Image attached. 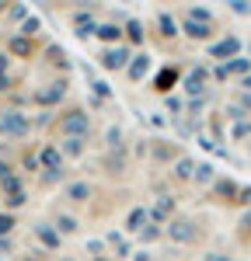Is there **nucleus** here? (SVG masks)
I'll return each instance as SVG.
<instances>
[{"label": "nucleus", "mask_w": 251, "mask_h": 261, "mask_svg": "<svg viewBox=\"0 0 251 261\" xmlns=\"http://www.w3.org/2000/svg\"><path fill=\"white\" fill-rule=\"evenodd\" d=\"M28 115H21L18 108H4L0 112V133L4 136H11V140H21V136H28Z\"/></svg>", "instance_id": "obj_1"}, {"label": "nucleus", "mask_w": 251, "mask_h": 261, "mask_svg": "<svg viewBox=\"0 0 251 261\" xmlns=\"http://www.w3.org/2000/svg\"><path fill=\"white\" fill-rule=\"evenodd\" d=\"M87 129H91V115L87 112H81V108H73V112H66L60 119V133L63 136H87Z\"/></svg>", "instance_id": "obj_2"}, {"label": "nucleus", "mask_w": 251, "mask_h": 261, "mask_svg": "<svg viewBox=\"0 0 251 261\" xmlns=\"http://www.w3.org/2000/svg\"><path fill=\"white\" fill-rule=\"evenodd\" d=\"M164 233L171 237V241H178V244H192L195 237H199V226L192 220H171L164 226Z\"/></svg>", "instance_id": "obj_3"}, {"label": "nucleus", "mask_w": 251, "mask_h": 261, "mask_svg": "<svg viewBox=\"0 0 251 261\" xmlns=\"http://www.w3.org/2000/svg\"><path fill=\"white\" fill-rule=\"evenodd\" d=\"M129 66V49L126 45H108L102 53V70H126Z\"/></svg>", "instance_id": "obj_4"}, {"label": "nucleus", "mask_w": 251, "mask_h": 261, "mask_svg": "<svg viewBox=\"0 0 251 261\" xmlns=\"http://www.w3.org/2000/svg\"><path fill=\"white\" fill-rule=\"evenodd\" d=\"M63 94H66V84H63V81H56V84H45L42 91H35V94H32V101L45 108V105H60V101H63Z\"/></svg>", "instance_id": "obj_5"}, {"label": "nucleus", "mask_w": 251, "mask_h": 261, "mask_svg": "<svg viewBox=\"0 0 251 261\" xmlns=\"http://www.w3.org/2000/svg\"><path fill=\"white\" fill-rule=\"evenodd\" d=\"M237 53H241V39H234V35H227L223 42H216V45L209 49V56H213V60H234Z\"/></svg>", "instance_id": "obj_6"}, {"label": "nucleus", "mask_w": 251, "mask_h": 261, "mask_svg": "<svg viewBox=\"0 0 251 261\" xmlns=\"http://www.w3.org/2000/svg\"><path fill=\"white\" fill-rule=\"evenodd\" d=\"M39 164L49 171V174H53V178H56V174H63V153L56 150V146H45V150H42V157H39Z\"/></svg>", "instance_id": "obj_7"}, {"label": "nucleus", "mask_w": 251, "mask_h": 261, "mask_svg": "<svg viewBox=\"0 0 251 261\" xmlns=\"http://www.w3.org/2000/svg\"><path fill=\"white\" fill-rule=\"evenodd\" d=\"M35 237H39V244L45 251H56V247H60V233H56L49 223H39V226H35Z\"/></svg>", "instance_id": "obj_8"}, {"label": "nucleus", "mask_w": 251, "mask_h": 261, "mask_svg": "<svg viewBox=\"0 0 251 261\" xmlns=\"http://www.w3.org/2000/svg\"><path fill=\"white\" fill-rule=\"evenodd\" d=\"M63 199H70V202H87V199H91V185H87V181H73V185H66Z\"/></svg>", "instance_id": "obj_9"}, {"label": "nucleus", "mask_w": 251, "mask_h": 261, "mask_svg": "<svg viewBox=\"0 0 251 261\" xmlns=\"http://www.w3.org/2000/svg\"><path fill=\"white\" fill-rule=\"evenodd\" d=\"M129 77H133V81H143L146 73H150V56H146V53H140V56H129Z\"/></svg>", "instance_id": "obj_10"}, {"label": "nucleus", "mask_w": 251, "mask_h": 261, "mask_svg": "<svg viewBox=\"0 0 251 261\" xmlns=\"http://www.w3.org/2000/svg\"><path fill=\"white\" fill-rule=\"evenodd\" d=\"M146 223H150V216H146V209L143 205H136L133 213H129V220H126V230H133V233H140Z\"/></svg>", "instance_id": "obj_11"}, {"label": "nucleus", "mask_w": 251, "mask_h": 261, "mask_svg": "<svg viewBox=\"0 0 251 261\" xmlns=\"http://www.w3.org/2000/svg\"><path fill=\"white\" fill-rule=\"evenodd\" d=\"M174 84H178V70H174V66H164V70L157 73V91H161V94H167Z\"/></svg>", "instance_id": "obj_12"}, {"label": "nucleus", "mask_w": 251, "mask_h": 261, "mask_svg": "<svg viewBox=\"0 0 251 261\" xmlns=\"http://www.w3.org/2000/svg\"><path fill=\"white\" fill-rule=\"evenodd\" d=\"M171 209H174V199H161L154 209H146V216L154 223H167V213H171Z\"/></svg>", "instance_id": "obj_13"}, {"label": "nucleus", "mask_w": 251, "mask_h": 261, "mask_svg": "<svg viewBox=\"0 0 251 261\" xmlns=\"http://www.w3.org/2000/svg\"><path fill=\"white\" fill-rule=\"evenodd\" d=\"M209 24H203V21H192V18H185V35L188 39H209Z\"/></svg>", "instance_id": "obj_14"}, {"label": "nucleus", "mask_w": 251, "mask_h": 261, "mask_svg": "<svg viewBox=\"0 0 251 261\" xmlns=\"http://www.w3.org/2000/svg\"><path fill=\"white\" fill-rule=\"evenodd\" d=\"M203 81H206V70L199 66V70H192V73L185 77V91L188 94H199V91H203Z\"/></svg>", "instance_id": "obj_15"}, {"label": "nucleus", "mask_w": 251, "mask_h": 261, "mask_svg": "<svg viewBox=\"0 0 251 261\" xmlns=\"http://www.w3.org/2000/svg\"><path fill=\"white\" fill-rule=\"evenodd\" d=\"M94 35H98L102 42H108V45H112V42L119 45V39H122V32H119L115 24H98V28H94Z\"/></svg>", "instance_id": "obj_16"}, {"label": "nucleus", "mask_w": 251, "mask_h": 261, "mask_svg": "<svg viewBox=\"0 0 251 261\" xmlns=\"http://www.w3.org/2000/svg\"><path fill=\"white\" fill-rule=\"evenodd\" d=\"M60 153H63V157H81V153H84V140H81V136H66Z\"/></svg>", "instance_id": "obj_17"}, {"label": "nucleus", "mask_w": 251, "mask_h": 261, "mask_svg": "<svg viewBox=\"0 0 251 261\" xmlns=\"http://www.w3.org/2000/svg\"><path fill=\"white\" fill-rule=\"evenodd\" d=\"M251 70V60H244V56H234V60L223 63V73H248Z\"/></svg>", "instance_id": "obj_18"}, {"label": "nucleus", "mask_w": 251, "mask_h": 261, "mask_svg": "<svg viewBox=\"0 0 251 261\" xmlns=\"http://www.w3.org/2000/svg\"><path fill=\"white\" fill-rule=\"evenodd\" d=\"M53 230H56V233H77V220H73V216H60V220H56V226H53Z\"/></svg>", "instance_id": "obj_19"}, {"label": "nucleus", "mask_w": 251, "mask_h": 261, "mask_svg": "<svg viewBox=\"0 0 251 261\" xmlns=\"http://www.w3.org/2000/svg\"><path fill=\"white\" fill-rule=\"evenodd\" d=\"M157 24H161V35H164V39H174V35H178V24L167 18V14H161V18H157Z\"/></svg>", "instance_id": "obj_20"}, {"label": "nucleus", "mask_w": 251, "mask_h": 261, "mask_svg": "<svg viewBox=\"0 0 251 261\" xmlns=\"http://www.w3.org/2000/svg\"><path fill=\"white\" fill-rule=\"evenodd\" d=\"M192 171H195V161H188V157L174 164V178H192Z\"/></svg>", "instance_id": "obj_21"}, {"label": "nucleus", "mask_w": 251, "mask_h": 261, "mask_svg": "<svg viewBox=\"0 0 251 261\" xmlns=\"http://www.w3.org/2000/svg\"><path fill=\"white\" fill-rule=\"evenodd\" d=\"M192 178L199 181V185H206V181H213V167H209V164H195V171H192Z\"/></svg>", "instance_id": "obj_22"}, {"label": "nucleus", "mask_w": 251, "mask_h": 261, "mask_svg": "<svg viewBox=\"0 0 251 261\" xmlns=\"http://www.w3.org/2000/svg\"><path fill=\"white\" fill-rule=\"evenodd\" d=\"M216 195H220V199H234V195H237V185H234V181H216Z\"/></svg>", "instance_id": "obj_23"}, {"label": "nucleus", "mask_w": 251, "mask_h": 261, "mask_svg": "<svg viewBox=\"0 0 251 261\" xmlns=\"http://www.w3.org/2000/svg\"><path fill=\"white\" fill-rule=\"evenodd\" d=\"M230 136H234V140H244V136H251V119H241L234 129H230Z\"/></svg>", "instance_id": "obj_24"}, {"label": "nucleus", "mask_w": 251, "mask_h": 261, "mask_svg": "<svg viewBox=\"0 0 251 261\" xmlns=\"http://www.w3.org/2000/svg\"><path fill=\"white\" fill-rule=\"evenodd\" d=\"M161 233H164V230H161V226H157V223H146L143 230H140V237H143L146 244H150V241H157V237H161Z\"/></svg>", "instance_id": "obj_25"}, {"label": "nucleus", "mask_w": 251, "mask_h": 261, "mask_svg": "<svg viewBox=\"0 0 251 261\" xmlns=\"http://www.w3.org/2000/svg\"><path fill=\"white\" fill-rule=\"evenodd\" d=\"M11 53H18V56H28V53H32V42H28V39H11Z\"/></svg>", "instance_id": "obj_26"}, {"label": "nucleus", "mask_w": 251, "mask_h": 261, "mask_svg": "<svg viewBox=\"0 0 251 261\" xmlns=\"http://www.w3.org/2000/svg\"><path fill=\"white\" fill-rule=\"evenodd\" d=\"M11 87V77H7V53H0V91Z\"/></svg>", "instance_id": "obj_27"}, {"label": "nucleus", "mask_w": 251, "mask_h": 261, "mask_svg": "<svg viewBox=\"0 0 251 261\" xmlns=\"http://www.w3.org/2000/svg\"><path fill=\"white\" fill-rule=\"evenodd\" d=\"M126 32H129V39H133V42H143V24H140V21H129Z\"/></svg>", "instance_id": "obj_28"}, {"label": "nucleus", "mask_w": 251, "mask_h": 261, "mask_svg": "<svg viewBox=\"0 0 251 261\" xmlns=\"http://www.w3.org/2000/svg\"><path fill=\"white\" fill-rule=\"evenodd\" d=\"M35 32H39V18H24V24H21V35H24V39H32Z\"/></svg>", "instance_id": "obj_29"}, {"label": "nucleus", "mask_w": 251, "mask_h": 261, "mask_svg": "<svg viewBox=\"0 0 251 261\" xmlns=\"http://www.w3.org/2000/svg\"><path fill=\"white\" fill-rule=\"evenodd\" d=\"M0 185H4V192H7V195H14V192H21V181L14 178V174H7V178L0 181Z\"/></svg>", "instance_id": "obj_30"}, {"label": "nucleus", "mask_w": 251, "mask_h": 261, "mask_svg": "<svg viewBox=\"0 0 251 261\" xmlns=\"http://www.w3.org/2000/svg\"><path fill=\"white\" fill-rule=\"evenodd\" d=\"M230 11L234 14H251V0H230Z\"/></svg>", "instance_id": "obj_31"}, {"label": "nucleus", "mask_w": 251, "mask_h": 261, "mask_svg": "<svg viewBox=\"0 0 251 261\" xmlns=\"http://www.w3.org/2000/svg\"><path fill=\"white\" fill-rule=\"evenodd\" d=\"M11 230H14V216H4V213H0V241H4Z\"/></svg>", "instance_id": "obj_32"}, {"label": "nucleus", "mask_w": 251, "mask_h": 261, "mask_svg": "<svg viewBox=\"0 0 251 261\" xmlns=\"http://www.w3.org/2000/svg\"><path fill=\"white\" fill-rule=\"evenodd\" d=\"M21 202H24V192H14V195H7V205H11V209H18Z\"/></svg>", "instance_id": "obj_33"}, {"label": "nucleus", "mask_w": 251, "mask_h": 261, "mask_svg": "<svg viewBox=\"0 0 251 261\" xmlns=\"http://www.w3.org/2000/svg\"><path fill=\"white\" fill-rule=\"evenodd\" d=\"M119 140H122V133L119 129H108V146H119Z\"/></svg>", "instance_id": "obj_34"}, {"label": "nucleus", "mask_w": 251, "mask_h": 261, "mask_svg": "<svg viewBox=\"0 0 251 261\" xmlns=\"http://www.w3.org/2000/svg\"><path fill=\"white\" fill-rule=\"evenodd\" d=\"M167 112H182V101H178V98H171V94H167Z\"/></svg>", "instance_id": "obj_35"}, {"label": "nucleus", "mask_w": 251, "mask_h": 261, "mask_svg": "<svg viewBox=\"0 0 251 261\" xmlns=\"http://www.w3.org/2000/svg\"><path fill=\"white\" fill-rule=\"evenodd\" d=\"M94 94H102V98H108V84H102V81H94Z\"/></svg>", "instance_id": "obj_36"}, {"label": "nucleus", "mask_w": 251, "mask_h": 261, "mask_svg": "<svg viewBox=\"0 0 251 261\" xmlns=\"http://www.w3.org/2000/svg\"><path fill=\"white\" fill-rule=\"evenodd\" d=\"M237 195H241L237 202H251V188H237Z\"/></svg>", "instance_id": "obj_37"}, {"label": "nucleus", "mask_w": 251, "mask_h": 261, "mask_svg": "<svg viewBox=\"0 0 251 261\" xmlns=\"http://www.w3.org/2000/svg\"><path fill=\"white\" fill-rule=\"evenodd\" d=\"M7 174H11V167H7V164H0V181L7 178Z\"/></svg>", "instance_id": "obj_38"}, {"label": "nucleus", "mask_w": 251, "mask_h": 261, "mask_svg": "<svg viewBox=\"0 0 251 261\" xmlns=\"http://www.w3.org/2000/svg\"><path fill=\"white\" fill-rule=\"evenodd\" d=\"M241 226H248V230H251V213H248V216H244V223H241Z\"/></svg>", "instance_id": "obj_39"}, {"label": "nucleus", "mask_w": 251, "mask_h": 261, "mask_svg": "<svg viewBox=\"0 0 251 261\" xmlns=\"http://www.w3.org/2000/svg\"><path fill=\"white\" fill-rule=\"evenodd\" d=\"M244 87H248V91H251V73H244Z\"/></svg>", "instance_id": "obj_40"}, {"label": "nucleus", "mask_w": 251, "mask_h": 261, "mask_svg": "<svg viewBox=\"0 0 251 261\" xmlns=\"http://www.w3.org/2000/svg\"><path fill=\"white\" fill-rule=\"evenodd\" d=\"M209 261H230V258H220V254H213V258H209Z\"/></svg>", "instance_id": "obj_41"}, {"label": "nucleus", "mask_w": 251, "mask_h": 261, "mask_svg": "<svg viewBox=\"0 0 251 261\" xmlns=\"http://www.w3.org/2000/svg\"><path fill=\"white\" fill-rule=\"evenodd\" d=\"M21 261H39V258H21Z\"/></svg>", "instance_id": "obj_42"}, {"label": "nucleus", "mask_w": 251, "mask_h": 261, "mask_svg": "<svg viewBox=\"0 0 251 261\" xmlns=\"http://www.w3.org/2000/svg\"><path fill=\"white\" fill-rule=\"evenodd\" d=\"M60 261H73V258H60Z\"/></svg>", "instance_id": "obj_43"}, {"label": "nucleus", "mask_w": 251, "mask_h": 261, "mask_svg": "<svg viewBox=\"0 0 251 261\" xmlns=\"http://www.w3.org/2000/svg\"><path fill=\"white\" fill-rule=\"evenodd\" d=\"M0 14H4V4H0Z\"/></svg>", "instance_id": "obj_44"}, {"label": "nucleus", "mask_w": 251, "mask_h": 261, "mask_svg": "<svg viewBox=\"0 0 251 261\" xmlns=\"http://www.w3.org/2000/svg\"><path fill=\"white\" fill-rule=\"evenodd\" d=\"M98 261H102V258H98Z\"/></svg>", "instance_id": "obj_45"}]
</instances>
